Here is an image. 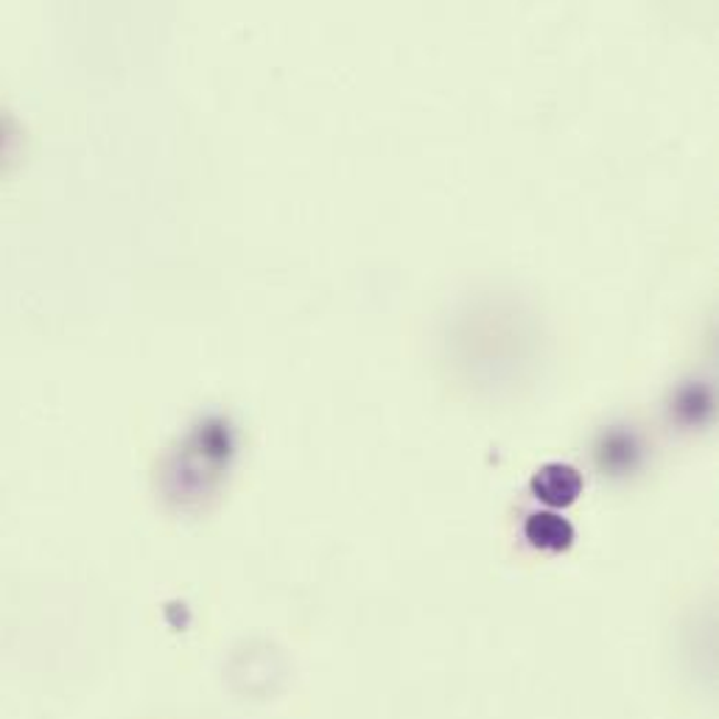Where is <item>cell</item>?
Here are the masks:
<instances>
[{"label": "cell", "mask_w": 719, "mask_h": 719, "mask_svg": "<svg viewBox=\"0 0 719 719\" xmlns=\"http://www.w3.org/2000/svg\"><path fill=\"white\" fill-rule=\"evenodd\" d=\"M529 535L535 538V543H549L552 540V546H560V540L569 538V527L563 521H554L552 516H540L529 524Z\"/></svg>", "instance_id": "cell-1"}]
</instances>
